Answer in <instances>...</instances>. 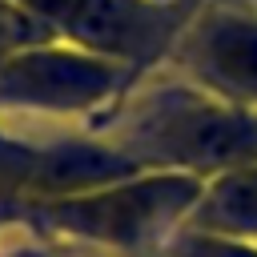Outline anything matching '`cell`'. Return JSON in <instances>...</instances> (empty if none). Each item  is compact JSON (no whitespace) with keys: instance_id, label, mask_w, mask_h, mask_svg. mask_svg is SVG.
<instances>
[{"instance_id":"6","label":"cell","mask_w":257,"mask_h":257,"mask_svg":"<svg viewBox=\"0 0 257 257\" xmlns=\"http://www.w3.org/2000/svg\"><path fill=\"white\" fill-rule=\"evenodd\" d=\"M185 229L205 233V237L257 245V161L209 177Z\"/></svg>"},{"instance_id":"8","label":"cell","mask_w":257,"mask_h":257,"mask_svg":"<svg viewBox=\"0 0 257 257\" xmlns=\"http://www.w3.org/2000/svg\"><path fill=\"white\" fill-rule=\"evenodd\" d=\"M165 4H185V8H189V0H165Z\"/></svg>"},{"instance_id":"4","label":"cell","mask_w":257,"mask_h":257,"mask_svg":"<svg viewBox=\"0 0 257 257\" xmlns=\"http://www.w3.org/2000/svg\"><path fill=\"white\" fill-rule=\"evenodd\" d=\"M173 52L189 84L257 108V0H213L193 8Z\"/></svg>"},{"instance_id":"1","label":"cell","mask_w":257,"mask_h":257,"mask_svg":"<svg viewBox=\"0 0 257 257\" xmlns=\"http://www.w3.org/2000/svg\"><path fill=\"white\" fill-rule=\"evenodd\" d=\"M116 149L145 169H177L209 181L257 161V108L181 80L145 96Z\"/></svg>"},{"instance_id":"3","label":"cell","mask_w":257,"mask_h":257,"mask_svg":"<svg viewBox=\"0 0 257 257\" xmlns=\"http://www.w3.org/2000/svg\"><path fill=\"white\" fill-rule=\"evenodd\" d=\"M76 48L116 64L157 60L177 48L193 8L165 0H24Z\"/></svg>"},{"instance_id":"9","label":"cell","mask_w":257,"mask_h":257,"mask_svg":"<svg viewBox=\"0 0 257 257\" xmlns=\"http://www.w3.org/2000/svg\"><path fill=\"white\" fill-rule=\"evenodd\" d=\"M16 257H44V253H16Z\"/></svg>"},{"instance_id":"5","label":"cell","mask_w":257,"mask_h":257,"mask_svg":"<svg viewBox=\"0 0 257 257\" xmlns=\"http://www.w3.org/2000/svg\"><path fill=\"white\" fill-rule=\"evenodd\" d=\"M128 64L84 48H24L0 64V104L36 112H88L104 104Z\"/></svg>"},{"instance_id":"2","label":"cell","mask_w":257,"mask_h":257,"mask_svg":"<svg viewBox=\"0 0 257 257\" xmlns=\"http://www.w3.org/2000/svg\"><path fill=\"white\" fill-rule=\"evenodd\" d=\"M205 181L177 169H141L133 177L40 201V217L80 241L108 249H141L185 225L201 201Z\"/></svg>"},{"instance_id":"7","label":"cell","mask_w":257,"mask_h":257,"mask_svg":"<svg viewBox=\"0 0 257 257\" xmlns=\"http://www.w3.org/2000/svg\"><path fill=\"white\" fill-rule=\"evenodd\" d=\"M181 257H257V245L225 241V237H205V233L185 229V249H181Z\"/></svg>"}]
</instances>
